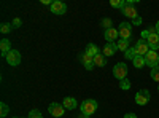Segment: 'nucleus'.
<instances>
[{
	"mask_svg": "<svg viewBox=\"0 0 159 118\" xmlns=\"http://www.w3.org/2000/svg\"><path fill=\"white\" fill-rule=\"evenodd\" d=\"M97 107H99V104H97V101H94V99H86L83 104H81V113L83 115H86V118H89L92 113H96V110H97Z\"/></svg>",
	"mask_w": 159,
	"mask_h": 118,
	"instance_id": "obj_1",
	"label": "nucleus"
},
{
	"mask_svg": "<svg viewBox=\"0 0 159 118\" xmlns=\"http://www.w3.org/2000/svg\"><path fill=\"white\" fill-rule=\"evenodd\" d=\"M134 3H135V0H129V2H126V7L121 10V13L126 16V18H130L132 21H134L135 18H139V13L137 10L134 8Z\"/></svg>",
	"mask_w": 159,
	"mask_h": 118,
	"instance_id": "obj_2",
	"label": "nucleus"
},
{
	"mask_svg": "<svg viewBox=\"0 0 159 118\" xmlns=\"http://www.w3.org/2000/svg\"><path fill=\"white\" fill-rule=\"evenodd\" d=\"M147 43H148V46H150L153 51L159 50V35H157V32H156V29H154V27L148 31V38H147Z\"/></svg>",
	"mask_w": 159,
	"mask_h": 118,
	"instance_id": "obj_3",
	"label": "nucleus"
},
{
	"mask_svg": "<svg viewBox=\"0 0 159 118\" xmlns=\"http://www.w3.org/2000/svg\"><path fill=\"white\" fill-rule=\"evenodd\" d=\"M113 75L118 78L119 82L124 80V78H127V65H126L124 62H119V64H116L115 67H113Z\"/></svg>",
	"mask_w": 159,
	"mask_h": 118,
	"instance_id": "obj_4",
	"label": "nucleus"
},
{
	"mask_svg": "<svg viewBox=\"0 0 159 118\" xmlns=\"http://www.w3.org/2000/svg\"><path fill=\"white\" fill-rule=\"evenodd\" d=\"M150 99H151V94H150L148 89H140L135 94V102L139 104V106H147V104L150 102Z\"/></svg>",
	"mask_w": 159,
	"mask_h": 118,
	"instance_id": "obj_5",
	"label": "nucleus"
},
{
	"mask_svg": "<svg viewBox=\"0 0 159 118\" xmlns=\"http://www.w3.org/2000/svg\"><path fill=\"white\" fill-rule=\"evenodd\" d=\"M145 62H147V65H150L151 69L157 67V65H159V54L156 53V51L150 50V51H148V54L145 56Z\"/></svg>",
	"mask_w": 159,
	"mask_h": 118,
	"instance_id": "obj_6",
	"label": "nucleus"
},
{
	"mask_svg": "<svg viewBox=\"0 0 159 118\" xmlns=\"http://www.w3.org/2000/svg\"><path fill=\"white\" fill-rule=\"evenodd\" d=\"M118 32H119V38H126V40H129L130 35H132V26L129 22H121L119 24Z\"/></svg>",
	"mask_w": 159,
	"mask_h": 118,
	"instance_id": "obj_7",
	"label": "nucleus"
},
{
	"mask_svg": "<svg viewBox=\"0 0 159 118\" xmlns=\"http://www.w3.org/2000/svg\"><path fill=\"white\" fill-rule=\"evenodd\" d=\"M48 110H49V113L52 115V116H56V118H62V115H64V106L62 104H57V102H51L49 104V107H48Z\"/></svg>",
	"mask_w": 159,
	"mask_h": 118,
	"instance_id": "obj_8",
	"label": "nucleus"
},
{
	"mask_svg": "<svg viewBox=\"0 0 159 118\" xmlns=\"http://www.w3.org/2000/svg\"><path fill=\"white\" fill-rule=\"evenodd\" d=\"M135 51H137V56H147L148 54V51H150V46L147 43V40H143V38H140V40L137 42L135 45Z\"/></svg>",
	"mask_w": 159,
	"mask_h": 118,
	"instance_id": "obj_9",
	"label": "nucleus"
},
{
	"mask_svg": "<svg viewBox=\"0 0 159 118\" xmlns=\"http://www.w3.org/2000/svg\"><path fill=\"white\" fill-rule=\"evenodd\" d=\"M5 59H7V62H8L10 65H13V67H15V65H18V64L21 62V53H19L18 50H11Z\"/></svg>",
	"mask_w": 159,
	"mask_h": 118,
	"instance_id": "obj_10",
	"label": "nucleus"
},
{
	"mask_svg": "<svg viewBox=\"0 0 159 118\" xmlns=\"http://www.w3.org/2000/svg\"><path fill=\"white\" fill-rule=\"evenodd\" d=\"M67 11V5L61 0H54L51 5V13H54V15H64V13Z\"/></svg>",
	"mask_w": 159,
	"mask_h": 118,
	"instance_id": "obj_11",
	"label": "nucleus"
},
{
	"mask_svg": "<svg viewBox=\"0 0 159 118\" xmlns=\"http://www.w3.org/2000/svg\"><path fill=\"white\" fill-rule=\"evenodd\" d=\"M119 37V32L116 29H107L105 31V40H107V43H116V38Z\"/></svg>",
	"mask_w": 159,
	"mask_h": 118,
	"instance_id": "obj_12",
	"label": "nucleus"
},
{
	"mask_svg": "<svg viewBox=\"0 0 159 118\" xmlns=\"http://www.w3.org/2000/svg\"><path fill=\"white\" fill-rule=\"evenodd\" d=\"M81 61H83V65H84L88 70H92V69H94V56H91V54L84 53V54L81 56Z\"/></svg>",
	"mask_w": 159,
	"mask_h": 118,
	"instance_id": "obj_13",
	"label": "nucleus"
},
{
	"mask_svg": "<svg viewBox=\"0 0 159 118\" xmlns=\"http://www.w3.org/2000/svg\"><path fill=\"white\" fill-rule=\"evenodd\" d=\"M0 51H2V56L3 58L8 56V53L11 51V43H10L8 38H2V42H0Z\"/></svg>",
	"mask_w": 159,
	"mask_h": 118,
	"instance_id": "obj_14",
	"label": "nucleus"
},
{
	"mask_svg": "<svg viewBox=\"0 0 159 118\" xmlns=\"http://www.w3.org/2000/svg\"><path fill=\"white\" fill-rule=\"evenodd\" d=\"M62 106L65 110H73V109H76V99L75 97H65L62 101Z\"/></svg>",
	"mask_w": 159,
	"mask_h": 118,
	"instance_id": "obj_15",
	"label": "nucleus"
},
{
	"mask_svg": "<svg viewBox=\"0 0 159 118\" xmlns=\"http://www.w3.org/2000/svg\"><path fill=\"white\" fill-rule=\"evenodd\" d=\"M116 51H118L116 43H107L103 46V56H113Z\"/></svg>",
	"mask_w": 159,
	"mask_h": 118,
	"instance_id": "obj_16",
	"label": "nucleus"
},
{
	"mask_svg": "<svg viewBox=\"0 0 159 118\" xmlns=\"http://www.w3.org/2000/svg\"><path fill=\"white\" fill-rule=\"evenodd\" d=\"M116 46H118L119 51H124V53L130 48V46H129V40H126V38H119V40L116 42Z\"/></svg>",
	"mask_w": 159,
	"mask_h": 118,
	"instance_id": "obj_17",
	"label": "nucleus"
},
{
	"mask_svg": "<svg viewBox=\"0 0 159 118\" xmlns=\"http://www.w3.org/2000/svg\"><path fill=\"white\" fill-rule=\"evenodd\" d=\"M132 62H134V67H135V69H142L143 65H147V62H145V58H143V56H135Z\"/></svg>",
	"mask_w": 159,
	"mask_h": 118,
	"instance_id": "obj_18",
	"label": "nucleus"
},
{
	"mask_svg": "<svg viewBox=\"0 0 159 118\" xmlns=\"http://www.w3.org/2000/svg\"><path fill=\"white\" fill-rule=\"evenodd\" d=\"M107 64V61H105V56L103 54H96L94 56V65H99V67H103V65Z\"/></svg>",
	"mask_w": 159,
	"mask_h": 118,
	"instance_id": "obj_19",
	"label": "nucleus"
},
{
	"mask_svg": "<svg viewBox=\"0 0 159 118\" xmlns=\"http://www.w3.org/2000/svg\"><path fill=\"white\" fill-rule=\"evenodd\" d=\"M86 53L91 54V56H96V54H99V50H97V46L94 43H89L88 48H86Z\"/></svg>",
	"mask_w": 159,
	"mask_h": 118,
	"instance_id": "obj_20",
	"label": "nucleus"
},
{
	"mask_svg": "<svg viewBox=\"0 0 159 118\" xmlns=\"http://www.w3.org/2000/svg\"><path fill=\"white\" fill-rule=\"evenodd\" d=\"M110 5L113 8H119V10H123L126 7V2L124 0H110Z\"/></svg>",
	"mask_w": 159,
	"mask_h": 118,
	"instance_id": "obj_21",
	"label": "nucleus"
},
{
	"mask_svg": "<svg viewBox=\"0 0 159 118\" xmlns=\"http://www.w3.org/2000/svg\"><path fill=\"white\" fill-rule=\"evenodd\" d=\"M124 56H126V59H130V61H134V58L137 56V51H135V46L134 48H129L126 53H124Z\"/></svg>",
	"mask_w": 159,
	"mask_h": 118,
	"instance_id": "obj_22",
	"label": "nucleus"
},
{
	"mask_svg": "<svg viewBox=\"0 0 159 118\" xmlns=\"http://www.w3.org/2000/svg\"><path fill=\"white\" fill-rule=\"evenodd\" d=\"M8 112H10L8 106H7L5 102H2V104H0V116H7V115H8Z\"/></svg>",
	"mask_w": 159,
	"mask_h": 118,
	"instance_id": "obj_23",
	"label": "nucleus"
},
{
	"mask_svg": "<svg viewBox=\"0 0 159 118\" xmlns=\"http://www.w3.org/2000/svg\"><path fill=\"white\" fill-rule=\"evenodd\" d=\"M151 78H153L154 82L159 83V65H157V67H154V69H151Z\"/></svg>",
	"mask_w": 159,
	"mask_h": 118,
	"instance_id": "obj_24",
	"label": "nucleus"
},
{
	"mask_svg": "<svg viewBox=\"0 0 159 118\" xmlns=\"http://www.w3.org/2000/svg\"><path fill=\"white\" fill-rule=\"evenodd\" d=\"M11 29H13V24H8V22H3V24H2V27H0L2 34H8Z\"/></svg>",
	"mask_w": 159,
	"mask_h": 118,
	"instance_id": "obj_25",
	"label": "nucleus"
},
{
	"mask_svg": "<svg viewBox=\"0 0 159 118\" xmlns=\"http://www.w3.org/2000/svg\"><path fill=\"white\" fill-rule=\"evenodd\" d=\"M102 26L105 27V31L111 29V19H110V18H103V19H102Z\"/></svg>",
	"mask_w": 159,
	"mask_h": 118,
	"instance_id": "obj_26",
	"label": "nucleus"
},
{
	"mask_svg": "<svg viewBox=\"0 0 159 118\" xmlns=\"http://www.w3.org/2000/svg\"><path fill=\"white\" fill-rule=\"evenodd\" d=\"M119 86H121V89H129L130 88V82L127 80V78H124V80L119 82Z\"/></svg>",
	"mask_w": 159,
	"mask_h": 118,
	"instance_id": "obj_27",
	"label": "nucleus"
},
{
	"mask_svg": "<svg viewBox=\"0 0 159 118\" xmlns=\"http://www.w3.org/2000/svg\"><path fill=\"white\" fill-rule=\"evenodd\" d=\"M29 118H43V115L40 113V110H30L29 112Z\"/></svg>",
	"mask_w": 159,
	"mask_h": 118,
	"instance_id": "obj_28",
	"label": "nucleus"
},
{
	"mask_svg": "<svg viewBox=\"0 0 159 118\" xmlns=\"http://www.w3.org/2000/svg\"><path fill=\"white\" fill-rule=\"evenodd\" d=\"M11 24H13V27H19V26H21V19L19 18H15Z\"/></svg>",
	"mask_w": 159,
	"mask_h": 118,
	"instance_id": "obj_29",
	"label": "nucleus"
},
{
	"mask_svg": "<svg viewBox=\"0 0 159 118\" xmlns=\"http://www.w3.org/2000/svg\"><path fill=\"white\" fill-rule=\"evenodd\" d=\"M132 22H134V26H140V24H142V18L139 16V18H135V19L132 21Z\"/></svg>",
	"mask_w": 159,
	"mask_h": 118,
	"instance_id": "obj_30",
	"label": "nucleus"
},
{
	"mask_svg": "<svg viewBox=\"0 0 159 118\" xmlns=\"http://www.w3.org/2000/svg\"><path fill=\"white\" fill-rule=\"evenodd\" d=\"M142 38H143V40H147V38H148V31H143L142 32Z\"/></svg>",
	"mask_w": 159,
	"mask_h": 118,
	"instance_id": "obj_31",
	"label": "nucleus"
},
{
	"mask_svg": "<svg viewBox=\"0 0 159 118\" xmlns=\"http://www.w3.org/2000/svg\"><path fill=\"white\" fill-rule=\"evenodd\" d=\"M124 118H137V115L135 113H127V115H124Z\"/></svg>",
	"mask_w": 159,
	"mask_h": 118,
	"instance_id": "obj_32",
	"label": "nucleus"
},
{
	"mask_svg": "<svg viewBox=\"0 0 159 118\" xmlns=\"http://www.w3.org/2000/svg\"><path fill=\"white\" fill-rule=\"evenodd\" d=\"M42 3H43V5H52L51 0H42Z\"/></svg>",
	"mask_w": 159,
	"mask_h": 118,
	"instance_id": "obj_33",
	"label": "nucleus"
},
{
	"mask_svg": "<svg viewBox=\"0 0 159 118\" xmlns=\"http://www.w3.org/2000/svg\"><path fill=\"white\" fill-rule=\"evenodd\" d=\"M154 29H156V32H157V35H159V21L156 22V26H154Z\"/></svg>",
	"mask_w": 159,
	"mask_h": 118,
	"instance_id": "obj_34",
	"label": "nucleus"
},
{
	"mask_svg": "<svg viewBox=\"0 0 159 118\" xmlns=\"http://www.w3.org/2000/svg\"><path fill=\"white\" fill-rule=\"evenodd\" d=\"M157 91H159V88H157Z\"/></svg>",
	"mask_w": 159,
	"mask_h": 118,
	"instance_id": "obj_35",
	"label": "nucleus"
}]
</instances>
